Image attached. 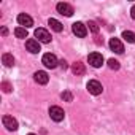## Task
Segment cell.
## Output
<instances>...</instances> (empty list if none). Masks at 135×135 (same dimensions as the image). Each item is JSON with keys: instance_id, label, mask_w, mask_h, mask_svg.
<instances>
[{"instance_id": "6da1fadb", "label": "cell", "mask_w": 135, "mask_h": 135, "mask_svg": "<svg viewBox=\"0 0 135 135\" xmlns=\"http://www.w3.org/2000/svg\"><path fill=\"white\" fill-rule=\"evenodd\" d=\"M41 62H43V65L46 67V69H56V67H57V64H59L57 57H56L54 54H51V52H46V54L43 56Z\"/></svg>"}, {"instance_id": "7a4b0ae2", "label": "cell", "mask_w": 135, "mask_h": 135, "mask_svg": "<svg viewBox=\"0 0 135 135\" xmlns=\"http://www.w3.org/2000/svg\"><path fill=\"white\" fill-rule=\"evenodd\" d=\"M49 116H51L52 121L60 122V121L65 118V113H64V110H62L60 107H51V108H49Z\"/></svg>"}, {"instance_id": "3957f363", "label": "cell", "mask_w": 135, "mask_h": 135, "mask_svg": "<svg viewBox=\"0 0 135 135\" xmlns=\"http://www.w3.org/2000/svg\"><path fill=\"white\" fill-rule=\"evenodd\" d=\"M88 91H89V94H92V95H99V94H102V91H103V88H102V84L97 81V80H91L89 83H88Z\"/></svg>"}, {"instance_id": "277c9868", "label": "cell", "mask_w": 135, "mask_h": 135, "mask_svg": "<svg viewBox=\"0 0 135 135\" xmlns=\"http://www.w3.org/2000/svg\"><path fill=\"white\" fill-rule=\"evenodd\" d=\"M57 13H60L62 16H67V18H70L72 15H73V8H72V5H69V3H65V2H60V3H57Z\"/></svg>"}, {"instance_id": "5b68a950", "label": "cell", "mask_w": 135, "mask_h": 135, "mask_svg": "<svg viewBox=\"0 0 135 135\" xmlns=\"http://www.w3.org/2000/svg\"><path fill=\"white\" fill-rule=\"evenodd\" d=\"M88 60H89V64L92 67L99 69V67H102V64H103V56L100 52H91L89 57H88Z\"/></svg>"}, {"instance_id": "8992f818", "label": "cell", "mask_w": 135, "mask_h": 135, "mask_svg": "<svg viewBox=\"0 0 135 135\" xmlns=\"http://www.w3.org/2000/svg\"><path fill=\"white\" fill-rule=\"evenodd\" d=\"M72 30H73V33H75L76 37H80V38H84V37L88 35V27H86L83 22H75V24L72 26Z\"/></svg>"}, {"instance_id": "52a82bcc", "label": "cell", "mask_w": 135, "mask_h": 135, "mask_svg": "<svg viewBox=\"0 0 135 135\" xmlns=\"http://www.w3.org/2000/svg\"><path fill=\"white\" fill-rule=\"evenodd\" d=\"M35 37L38 38L40 43H49V41H51V35H49V32H48L46 29H41V27L35 30Z\"/></svg>"}, {"instance_id": "ba28073f", "label": "cell", "mask_w": 135, "mask_h": 135, "mask_svg": "<svg viewBox=\"0 0 135 135\" xmlns=\"http://www.w3.org/2000/svg\"><path fill=\"white\" fill-rule=\"evenodd\" d=\"M2 122H3V126H5L8 130H13V132H15V130L18 129V121H16L13 116H8V114L3 116V118H2Z\"/></svg>"}, {"instance_id": "9c48e42d", "label": "cell", "mask_w": 135, "mask_h": 135, "mask_svg": "<svg viewBox=\"0 0 135 135\" xmlns=\"http://www.w3.org/2000/svg\"><path fill=\"white\" fill-rule=\"evenodd\" d=\"M18 22H19L24 29H27V27H32V26H33V19H32L29 15H26V13H21V15L18 16Z\"/></svg>"}, {"instance_id": "30bf717a", "label": "cell", "mask_w": 135, "mask_h": 135, "mask_svg": "<svg viewBox=\"0 0 135 135\" xmlns=\"http://www.w3.org/2000/svg\"><path fill=\"white\" fill-rule=\"evenodd\" d=\"M26 48H27V51H29V52L37 54V52L40 51V41H38V40H33V38H30V40H27V41H26Z\"/></svg>"}, {"instance_id": "8fae6325", "label": "cell", "mask_w": 135, "mask_h": 135, "mask_svg": "<svg viewBox=\"0 0 135 135\" xmlns=\"http://www.w3.org/2000/svg\"><path fill=\"white\" fill-rule=\"evenodd\" d=\"M110 48H111V51H114L118 54H122L124 52V45L121 43L119 38H111L110 40Z\"/></svg>"}, {"instance_id": "7c38bea8", "label": "cell", "mask_w": 135, "mask_h": 135, "mask_svg": "<svg viewBox=\"0 0 135 135\" xmlns=\"http://www.w3.org/2000/svg\"><path fill=\"white\" fill-rule=\"evenodd\" d=\"M72 72H73L76 76H81V75L86 73V67H84V64H81V62H75V64L72 65Z\"/></svg>"}, {"instance_id": "4fadbf2b", "label": "cell", "mask_w": 135, "mask_h": 135, "mask_svg": "<svg viewBox=\"0 0 135 135\" xmlns=\"http://www.w3.org/2000/svg\"><path fill=\"white\" fill-rule=\"evenodd\" d=\"M33 78H35V81H37L38 84H46V83L49 81L46 72H35V73H33Z\"/></svg>"}, {"instance_id": "5bb4252c", "label": "cell", "mask_w": 135, "mask_h": 135, "mask_svg": "<svg viewBox=\"0 0 135 135\" xmlns=\"http://www.w3.org/2000/svg\"><path fill=\"white\" fill-rule=\"evenodd\" d=\"M49 26H51V29H52L54 32H62V29H64V26H62L57 19H54V18L49 19Z\"/></svg>"}, {"instance_id": "9a60e30c", "label": "cell", "mask_w": 135, "mask_h": 135, "mask_svg": "<svg viewBox=\"0 0 135 135\" xmlns=\"http://www.w3.org/2000/svg\"><path fill=\"white\" fill-rule=\"evenodd\" d=\"M2 62L7 65V67H11V65H15V57L11 56V54H8V52H5L3 56H2Z\"/></svg>"}, {"instance_id": "2e32d148", "label": "cell", "mask_w": 135, "mask_h": 135, "mask_svg": "<svg viewBox=\"0 0 135 135\" xmlns=\"http://www.w3.org/2000/svg\"><path fill=\"white\" fill-rule=\"evenodd\" d=\"M122 38H124L127 43H135V33L130 32V30H124V32H122Z\"/></svg>"}, {"instance_id": "e0dca14e", "label": "cell", "mask_w": 135, "mask_h": 135, "mask_svg": "<svg viewBox=\"0 0 135 135\" xmlns=\"http://www.w3.org/2000/svg\"><path fill=\"white\" fill-rule=\"evenodd\" d=\"M15 35H16L18 38H26V37H27V30H26L24 27H16V29H15Z\"/></svg>"}, {"instance_id": "ac0fdd59", "label": "cell", "mask_w": 135, "mask_h": 135, "mask_svg": "<svg viewBox=\"0 0 135 135\" xmlns=\"http://www.w3.org/2000/svg\"><path fill=\"white\" fill-rule=\"evenodd\" d=\"M60 97H62V100H65V102H72V100H73V95H72V92H69V91L62 92Z\"/></svg>"}, {"instance_id": "d6986e66", "label": "cell", "mask_w": 135, "mask_h": 135, "mask_svg": "<svg viewBox=\"0 0 135 135\" xmlns=\"http://www.w3.org/2000/svg\"><path fill=\"white\" fill-rule=\"evenodd\" d=\"M108 67H110L111 70H118V69H119V62L114 60V59H110V60H108Z\"/></svg>"}, {"instance_id": "ffe728a7", "label": "cell", "mask_w": 135, "mask_h": 135, "mask_svg": "<svg viewBox=\"0 0 135 135\" xmlns=\"http://www.w3.org/2000/svg\"><path fill=\"white\" fill-rule=\"evenodd\" d=\"M89 29H91L94 33H97V32H99V26H97L94 21H91V22H89Z\"/></svg>"}, {"instance_id": "44dd1931", "label": "cell", "mask_w": 135, "mask_h": 135, "mask_svg": "<svg viewBox=\"0 0 135 135\" xmlns=\"http://www.w3.org/2000/svg\"><path fill=\"white\" fill-rule=\"evenodd\" d=\"M2 89H3V92H11V86H10V83H2Z\"/></svg>"}, {"instance_id": "7402d4cb", "label": "cell", "mask_w": 135, "mask_h": 135, "mask_svg": "<svg viewBox=\"0 0 135 135\" xmlns=\"http://www.w3.org/2000/svg\"><path fill=\"white\" fill-rule=\"evenodd\" d=\"M130 16H132V19L135 21V5L132 7V10H130Z\"/></svg>"}, {"instance_id": "603a6c76", "label": "cell", "mask_w": 135, "mask_h": 135, "mask_svg": "<svg viewBox=\"0 0 135 135\" xmlns=\"http://www.w3.org/2000/svg\"><path fill=\"white\" fill-rule=\"evenodd\" d=\"M59 64H60V67H62V69H64V70L67 69V67H69V65H67V62H65V60H60Z\"/></svg>"}, {"instance_id": "cb8c5ba5", "label": "cell", "mask_w": 135, "mask_h": 135, "mask_svg": "<svg viewBox=\"0 0 135 135\" xmlns=\"http://www.w3.org/2000/svg\"><path fill=\"white\" fill-rule=\"evenodd\" d=\"M8 33V30H7V27H2V35H7Z\"/></svg>"}, {"instance_id": "d4e9b609", "label": "cell", "mask_w": 135, "mask_h": 135, "mask_svg": "<svg viewBox=\"0 0 135 135\" xmlns=\"http://www.w3.org/2000/svg\"><path fill=\"white\" fill-rule=\"evenodd\" d=\"M29 135H35V133H29Z\"/></svg>"}]
</instances>
